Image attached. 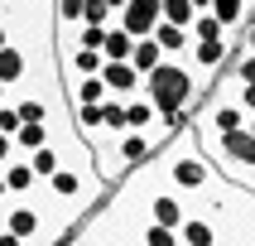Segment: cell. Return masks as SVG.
Wrapping results in <instances>:
<instances>
[{"label": "cell", "instance_id": "e0dca14e", "mask_svg": "<svg viewBox=\"0 0 255 246\" xmlns=\"http://www.w3.org/2000/svg\"><path fill=\"white\" fill-rule=\"evenodd\" d=\"M0 130H5V135L19 130V106H14V101H0Z\"/></svg>", "mask_w": 255, "mask_h": 246}, {"label": "cell", "instance_id": "7a4b0ae2", "mask_svg": "<svg viewBox=\"0 0 255 246\" xmlns=\"http://www.w3.org/2000/svg\"><path fill=\"white\" fill-rule=\"evenodd\" d=\"M164 19V10H159V0H126L121 5V14H116V24L130 29L135 39H144V34H154V24Z\"/></svg>", "mask_w": 255, "mask_h": 246}, {"label": "cell", "instance_id": "8992f818", "mask_svg": "<svg viewBox=\"0 0 255 246\" xmlns=\"http://www.w3.org/2000/svg\"><path fill=\"white\" fill-rule=\"evenodd\" d=\"M154 121H159L154 101L144 97V92H130V97H126V126H130V130H149Z\"/></svg>", "mask_w": 255, "mask_h": 246}, {"label": "cell", "instance_id": "2e32d148", "mask_svg": "<svg viewBox=\"0 0 255 246\" xmlns=\"http://www.w3.org/2000/svg\"><path fill=\"white\" fill-rule=\"evenodd\" d=\"M101 39H106V24H77V43L82 48H101Z\"/></svg>", "mask_w": 255, "mask_h": 246}, {"label": "cell", "instance_id": "d4e9b609", "mask_svg": "<svg viewBox=\"0 0 255 246\" xmlns=\"http://www.w3.org/2000/svg\"><path fill=\"white\" fill-rule=\"evenodd\" d=\"M246 130H251V135H255V111H251V116H246Z\"/></svg>", "mask_w": 255, "mask_h": 246}, {"label": "cell", "instance_id": "7c38bea8", "mask_svg": "<svg viewBox=\"0 0 255 246\" xmlns=\"http://www.w3.org/2000/svg\"><path fill=\"white\" fill-rule=\"evenodd\" d=\"M48 140V121H19V130H14V145H19V150H34V145H43Z\"/></svg>", "mask_w": 255, "mask_h": 246}, {"label": "cell", "instance_id": "cb8c5ba5", "mask_svg": "<svg viewBox=\"0 0 255 246\" xmlns=\"http://www.w3.org/2000/svg\"><path fill=\"white\" fill-rule=\"evenodd\" d=\"M0 101H10V82H0Z\"/></svg>", "mask_w": 255, "mask_h": 246}, {"label": "cell", "instance_id": "52a82bcc", "mask_svg": "<svg viewBox=\"0 0 255 246\" xmlns=\"http://www.w3.org/2000/svg\"><path fill=\"white\" fill-rule=\"evenodd\" d=\"M24 72H29V53H24V48H14V43H5V48H0V82L19 87V82H24Z\"/></svg>", "mask_w": 255, "mask_h": 246}, {"label": "cell", "instance_id": "7402d4cb", "mask_svg": "<svg viewBox=\"0 0 255 246\" xmlns=\"http://www.w3.org/2000/svg\"><path fill=\"white\" fill-rule=\"evenodd\" d=\"M5 43H10V29H5V19H0V48H5Z\"/></svg>", "mask_w": 255, "mask_h": 246}, {"label": "cell", "instance_id": "277c9868", "mask_svg": "<svg viewBox=\"0 0 255 246\" xmlns=\"http://www.w3.org/2000/svg\"><path fill=\"white\" fill-rule=\"evenodd\" d=\"M0 174H5V184H10V198H24V193H34V188L43 184L39 174L29 169V159H24V155H14L10 164H5V169H0Z\"/></svg>", "mask_w": 255, "mask_h": 246}, {"label": "cell", "instance_id": "5b68a950", "mask_svg": "<svg viewBox=\"0 0 255 246\" xmlns=\"http://www.w3.org/2000/svg\"><path fill=\"white\" fill-rule=\"evenodd\" d=\"M251 5L255 0H212V14L227 24V34L231 39H241V29H246V19H251Z\"/></svg>", "mask_w": 255, "mask_h": 246}, {"label": "cell", "instance_id": "6da1fadb", "mask_svg": "<svg viewBox=\"0 0 255 246\" xmlns=\"http://www.w3.org/2000/svg\"><path fill=\"white\" fill-rule=\"evenodd\" d=\"M140 92L154 101L159 116H169V111H193V106L207 97V92L198 87V77H193V63H188L183 53H164L154 68L140 77Z\"/></svg>", "mask_w": 255, "mask_h": 246}, {"label": "cell", "instance_id": "4fadbf2b", "mask_svg": "<svg viewBox=\"0 0 255 246\" xmlns=\"http://www.w3.org/2000/svg\"><path fill=\"white\" fill-rule=\"evenodd\" d=\"M227 72H236L241 82H255V53H251V48H231V58H227Z\"/></svg>", "mask_w": 255, "mask_h": 246}, {"label": "cell", "instance_id": "9a60e30c", "mask_svg": "<svg viewBox=\"0 0 255 246\" xmlns=\"http://www.w3.org/2000/svg\"><path fill=\"white\" fill-rule=\"evenodd\" d=\"M116 10L106 5V0H82V24H111Z\"/></svg>", "mask_w": 255, "mask_h": 246}, {"label": "cell", "instance_id": "484cf974", "mask_svg": "<svg viewBox=\"0 0 255 246\" xmlns=\"http://www.w3.org/2000/svg\"><path fill=\"white\" fill-rule=\"evenodd\" d=\"M106 5H111V10H116V14H121V5H126V0H106Z\"/></svg>", "mask_w": 255, "mask_h": 246}, {"label": "cell", "instance_id": "ac0fdd59", "mask_svg": "<svg viewBox=\"0 0 255 246\" xmlns=\"http://www.w3.org/2000/svg\"><path fill=\"white\" fill-rule=\"evenodd\" d=\"M231 77H236V72H231ZM236 101H241L246 111H255V82H241V77H236Z\"/></svg>", "mask_w": 255, "mask_h": 246}, {"label": "cell", "instance_id": "d6986e66", "mask_svg": "<svg viewBox=\"0 0 255 246\" xmlns=\"http://www.w3.org/2000/svg\"><path fill=\"white\" fill-rule=\"evenodd\" d=\"M14 155H24V150L14 145V135H5V130H0V169H5V164H10Z\"/></svg>", "mask_w": 255, "mask_h": 246}, {"label": "cell", "instance_id": "9c48e42d", "mask_svg": "<svg viewBox=\"0 0 255 246\" xmlns=\"http://www.w3.org/2000/svg\"><path fill=\"white\" fill-rule=\"evenodd\" d=\"M130 48H135V34L111 19L106 24V39H101V58H130Z\"/></svg>", "mask_w": 255, "mask_h": 246}, {"label": "cell", "instance_id": "30bf717a", "mask_svg": "<svg viewBox=\"0 0 255 246\" xmlns=\"http://www.w3.org/2000/svg\"><path fill=\"white\" fill-rule=\"evenodd\" d=\"M159 58H164V48H159V39H154V34H144V39H135V48H130V63H135L140 72H149V68L159 63Z\"/></svg>", "mask_w": 255, "mask_h": 246}, {"label": "cell", "instance_id": "5bb4252c", "mask_svg": "<svg viewBox=\"0 0 255 246\" xmlns=\"http://www.w3.org/2000/svg\"><path fill=\"white\" fill-rule=\"evenodd\" d=\"M159 10H164V19H173V24H193V14H198V10H193V0H159Z\"/></svg>", "mask_w": 255, "mask_h": 246}, {"label": "cell", "instance_id": "8fae6325", "mask_svg": "<svg viewBox=\"0 0 255 246\" xmlns=\"http://www.w3.org/2000/svg\"><path fill=\"white\" fill-rule=\"evenodd\" d=\"M188 34H193V39H227V24H222L212 10H198L193 24H188Z\"/></svg>", "mask_w": 255, "mask_h": 246}, {"label": "cell", "instance_id": "ba28073f", "mask_svg": "<svg viewBox=\"0 0 255 246\" xmlns=\"http://www.w3.org/2000/svg\"><path fill=\"white\" fill-rule=\"evenodd\" d=\"M154 39L164 53H188V43H193V34H188L183 24H173V19H159L154 24Z\"/></svg>", "mask_w": 255, "mask_h": 246}, {"label": "cell", "instance_id": "603a6c76", "mask_svg": "<svg viewBox=\"0 0 255 246\" xmlns=\"http://www.w3.org/2000/svg\"><path fill=\"white\" fill-rule=\"evenodd\" d=\"M193 10H212V0H193Z\"/></svg>", "mask_w": 255, "mask_h": 246}, {"label": "cell", "instance_id": "44dd1931", "mask_svg": "<svg viewBox=\"0 0 255 246\" xmlns=\"http://www.w3.org/2000/svg\"><path fill=\"white\" fill-rule=\"evenodd\" d=\"M10 203V184H5V174H0V208Z\"/></svg>", "mask_w": 255, "mask_h": 246}, {"label": "cell", "instance_id": "3957f363", "mask_svg": "<svg viewBox=\"0 0 255 246\" xmlns=\"http://www.w3.org/2000/svg\"><path fill=\"white\" fill-rule=\"evenodd\" d=\"M140 77H144V72L135 68L130 58H106V63H101V82H106L111 97H130V92H140Z\"/></svg>", "mask_w": 255, "mask_h": 246}, {"label": "cell", "instance_id": "ffe728a7", "mask_svg": "<svg viewBox=\"0 0 255 246\" xmlns=\"http://www.w3.org/2000/svg\"><path fill=\"white\" fill-rule=\"evenodd\" d=\"M241 48H251V53H255V19H246V29H241Z\"/></svg>", "mask_w": 255, "mask_h": 246}]
</instances>
